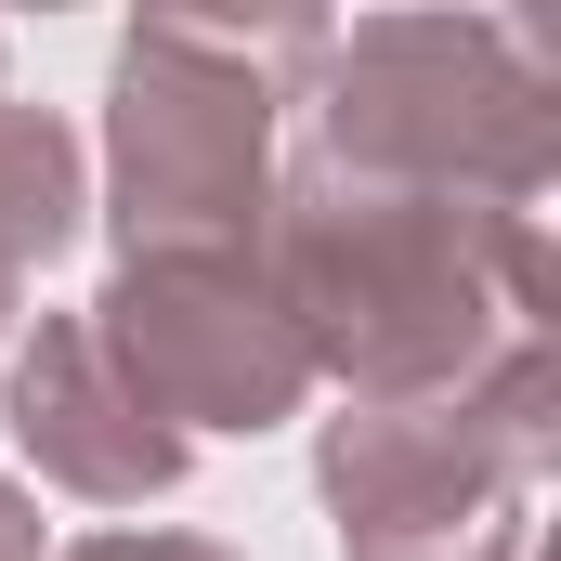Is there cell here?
Here are the masks:
<instances>
[{"label": "cell", "instance_id": "obj_2", "mask_svg": "<svg viewBox=\"0 0 561 561\" xmlns=\"http://www.w3.org/2000/svg\"><path fill=\"white\" fill-rule=\"evenodd\" d=\"M300 157L444 183L483 209H549L561 183V66L510 13H379V26H300Z\"/></svg>", "mask_w": 561, "mask_h": 561}, {"label": "cell", "instance_id": "obj_4", "mask_svg": "<svg viewBox=\"0 0 561 561\" xmlns=\"http://www.w3.org/2000/svg\"><path fill=\"white\" fill-rule=\"evenodd\" d=\"M92 340L131 366V392L183 431H275L313 392V353L262 287V249H157L118 262V287L92 300Z\"/></svg>", "mask_w": 561, "mask_h": 561}, {"label": "cell", "instance_id": "obj_8", "mask_svg": "<svg viewBox=\"0 0 561 561\" xmlns=\"http://www.w3.org/2000/svg\"><path fill=\"white\" fill-rule=\"evenodd\" d=\"M0 561H39V510H26L13 483H0Z\"/></svg>", "mask_w": 561, "mask_h": 561}, {"label": "cell", "instance_id": "obj_6", "mask_svg": "<svg viewBox=\"0 0 561 561\" xmlns=\"http://www.w3.org/2000/svg\"><path fill=\"white\" fill-rule=\"evenodd\" d=\"M66 236H79V144L39 105H0V313Z\"/></svg>", "mask_w": 561, "mask_h": 561}, {"label": "cell", "instance_id": "obj_3", "mask_svg": "<svg viewBox=\"0 0 561 561\" xmlns=\"http://www.w3.org/2000/svg\"><path fill=\"white\" fill-rule=\"evenodd\" d=\"M300 26H196L144 13L118 39V262L157 249H262L275 209V66Z\"/></svg>", "mask_w": 561, "mask_h": 561}, {"label": "cell", "instance_id": "obj_7", "mask_svg": "<svg viewBox=\"0 0 561 561\" xmlns=\"http://www.w3.org/2000/svg\"><path fill=\"white\" fill-rule=\"evenodd\" d=\"M66 561H236V549H209V536H79Z\"/></svg>", "mask_w": 561, "mask_h": 561}, {"label": "cell", "instance_id": "obj_1", "mask_svg": "<svg viewBox=\"0 0 561 561\" xmlns=\"http://www.w3.org/2000/svg\"><path fill=\"white\" fill-rule=\"evenodd\" d=\"M262 287L300 327L313 379H353V405L457 392L510 340H549V209L300 157L262 209Z\"/></svg>", "mask_w": 561, "mask_h": 561}, {"label": "cell", "instance_id": "obj_5", "mask_svg": "<svg viewBox=\"0 0 561 561\" xmlns=\"http://www.w3.org/2000/svg\"><path fill=\"white\" fill-rule=\"evenodd\" d=\"M13 444L39 457V483H66L92 510H144L183 483V431L131 392V366L92 340V313H39V340L13 353Z\"/></svg>", "mask_w": 561, "mask_h": 561}]
</instances>
